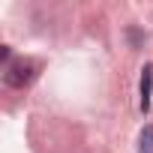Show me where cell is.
<instances>
[{
	"mask_svg": "<svg viewBox=\"0 0 153 153\" xmlns=\"http://www.w3.org/2000/svg\"><path fill=\"white\" fill-rule=\"evenodd\" d=\"M150 93H153V66H144L141 69V111L147 114L150 111Z\"/></svg>",
	"mask_w": 153,
	"mask_h": 153,
	"instance_id": "2",
	"label": "cell"
},
{
	"mask_svg": "<svg viewBox=\"0 0 153 153\" xmlns=\"http://www.w3.org/2000/svg\"><path fill=\"white\" fill-rule=\"evenodd\" d=\"M138 153H153V126H144L138 135Z\"/></svg>",
	"mask_w": 153,
	"mask_h": 153,
	"instance_id": "3",
	"label": "cell"
},
{
	"mask_svg": "<svg viewBox=\"0 0 153 153\" xmlns=\"http://www.w3.org/2000/svg\"><path fill=\"white\" fill-rule=\"evenodd\" d=\"M6 57V72H3V81L9 87H24L36 78V63L30 60H9V51H3Z\"/></svg>",
	"mask_w": 153,
	"mask_h": 153,
	"instance_id": "1",
	"label": "cell"
}]
</instances>
